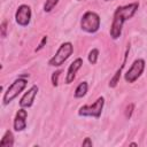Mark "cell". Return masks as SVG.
I'll list each match as a JSON object with an SVG mask.
<instances>
[{
	"label": "cell",
	"mask_w": 147,
	"mask_h": 147,
	"mask_svg": "<svg viewBox=\"0 0 147 147\" xmlns=\"http://www.w3.org/2000/svg\"><path fill=\"white\" fill-rule=\"evenodd\" d=\"M138 8H139V2H131L129 5L118 6L115 9L114 16H113V23H111L110 31H109L111 39L116 40L121 37L124 23L134 16Z\"/></svg>",
	"instance_id": "6da1fadb"
},
{
	"label": "cell",
	"mask_w": 147,
	"mask_h": 147,
	"mask_svg": "<svg viewBox=\"0 0 147 147\" xmlns=\"http://www.w3.org/2000/svg\"><path fill=\"white\" fill-rule=\"evenodd\" d=\"M26 84H28V79L24 78V77H18L16 78L9 86L8 88L6 90V92L3 93V96H2V103L6 106V105H9L14 99H16L21 92H23V90L26 87Z\"/></svg>",
	"instance_id": "7a4b0ae2"
},
{
	"label": "cell",
	"mask_w": 147,
	"mask_h": 147,
	"mask_svg": "<svg viewBox=\"0 0 147 147\" xmlns=\"http://www.w3.org/2000/svg\"><path fill=\"white\" fill-rule=\"evenodd\" d=\"M74 53V45L70 41L62 42L57 48L56 53L48 60V65L51 67H61Z\"/></svg>",
	"instance_id": "3957f363"
},
{
	"label": "cell",
	"mask_w": 147,
	"mask_h": 147,
	"mask_svg": "<svg viewBox=\"0 0 147 147\" xmlns=\"http://www.w3.org/2000/svg\"><path fill=\"white\" fill-rule=\"evenodd\" d=\"M100 16L92 10H87L80 20V28L83 31L87 32V33H95L98 32V30L100 29Z\"/></svg>",
	"instance_id": "277c9868"
},
{
	"label": "cell",
	"mask_w": 147,
	"mask_h": 147,
	"mask_svg": "<svg viewBox=\"0 0 147 147\" xmlns=\"http://www.w3.org/2000/svg\"><path fill=\"white\" fill-rule=\"evenodd\" d=\"M103 106H105V98L103 96H99L94 103L92 105H84L78 109V115L83 116V117H94V118H99L102 114L103 110Z\"/></svg>",
	"instance_id": "5b68a950"
},
{
	"label": "cell",
	"mask_w": 147,
	"mask_h": 147,
	"mask_svg": "<svg viewBox=\"0 0 147 147\" xmlns=\"http://www.w3.org/2000/svg\"><path fill=\"white\" fill-rule=\"evenodd\" d=\"M146 67V62L144 59H137L133 61V63L131 64V67L129 68V70L124 74V79L126 83H134L144 72Z\"/></svg>",
	"instance_id": "8992f818"
},
{
	"label": "cell",
	"mask_w": 147,
	"mask_h": 147,
	"mask_svg": "<svg viewBox=\"0 0 147 147\" xmlns=\"http://www.w3.org/2000/svg\"><path fill=\"white\" fill-rule=\"evenodd\" d=\"M31 16H32V11L30 6L21 5L18 6L15 13V21L20 26H28L31 22Z\"/></svg>",
	"instance_id": "52a82bcc"
},
{
	"label": "cell",
	"mask_w": 147,
	"mask_h": 147,
	"mask_svg": "<svg viewBox=\"0 0 147 147\" xmlns=\"http://www.w3.org/2000/svg\"><path fill=\"white\" fill-rule=\"evenodd\" d=\"M26 118H28V111L25 110V108L21 107L15 114L13 121V127L16 132H21L26 129Z\"/></svg>",
	"instance_id": "ba28073f"
},
{
	"label": "cell",
	"mask_w": 147,
	"mask_h": 147,
	"mask_svg": "<svg viewBox=\"0 0 147 147\" xmlns=\"http://www.w3.org/2000/svg\"><path fill=\"white\" fill-rule=\"evenodd\" d=\"M38 91H39V87H38L37 85H32V86L23 94V96L21 98V100H20V106H21L22 108H30V107L33 105V101H34V98H36Z\"/></svg>",
	"instance_id": "9c48e42d"
},
{
	"label": "cell",
	"mask_w": 147,
	"mask_h": 147,
	"mask_svg": "<svg viewBox=\"0 0 147 147\" xmlns=\"http://www.w3.org/2000/svg\"><path fill=\"white\" fill-rule=\"evenodd\" d=\"M82 65H83V59L82 57H77L76 60H74V62H71V64L69 65V68L67 70L65 84H71L74 82V79L76 78L77 71L82 68Z\"/></svg>",
	"instance_id": "30bf717a"
},
{
	"label": "cell",
	"mask_w": 147,
	"mask_h": 147,
	"mask_svg": "<svg viewBox=\"0 0 147 147\" xmlns=\"http://www.w3.org/2000/svg\"><path fill=\"white\" fill-rule=\"evenodd\" d=\"M129 51H130V45H127V48H126V51H125L123 63H122V64H121V67L117 69V71L115 72V75L113 76V78L110 79V82H109V84H108V85H109V87H111V88H115V87L117 86V84L119 83V78H121V75H122V70H123V68L125 67V63H126V59H127Z\"/></svg>",
	"instance_id": "8fae6325"
},
{
	"label": "cell",
	"mask_w": 147,
	"mask_h": 147,
	"mask_svg": "<svg viewBox=\"0 0 147 147\" xmlns=\"http://www.w3.org/2000/svg\"><path fill=\"white\" fill-rule=\"evenodd\" d=\"M14 146V134L10 130H7L0 140V147H13Z\"/></svg>",
	"instance_id": "7c38bea8"
},
{
	"label": "cell",
	"mask_w": 147,
	"mask_h": 147,
	"mask_svg": "<svg viewBox=\"0 0 147 147\" xmlns=\"http://www.w3.org/2000/svg\"><path fill=\"white\" fill-rule=\"evenodd\" d=\"M87 88H88L87 82H80V83L78 84V86L76 87V90H75V93H74L75 98L79 99V98L85 96L86 93H87Z\"/></svg>",
	"instance_id": "4fadbf2b"
},
{
	"label": "cell",
	"mask_w": 147,
	"mask_h": 147,
	"mask_svg": "<svg viewBox=\"0 0 147 147\" xmlns=\"http://www.w3.org/2000/svg\"><path fill=\"white\" fill-rule=\"evenodd\" d=\"M99 59V49L98 48H92L88 53V62L91 64H95Z\"/></svg>",
	"instance_id": "5bb4252c"
},
{
	"label": "cell",
	"mask_w": 147,
	"mask_h": 147,
	"mask_svg": "<svg viewBox=\"0 0 147 147\" xmlns=\"http://www.w3.org/2000/svg\"><path fill=\"white\" fill-rule=\"evenodd\" d=\"M59 3V0H46V2L44 3V11L45 13H49L52 11V9Z\"/></svg>",
	"instance_id": "9a60e30c"
},
{
	"label": "cell",
	"mask_w": 147,
	"mask_h": 147,
	"mask_svg": "<svg viewBox=\"0 0 147 147\" xmlns=\"http://www.w3.org/2000/svg\"><path fill=\"white\" fill-rule=\"evenodd\" d=\"M61 72H62V70H56V71H54V72L52 74L51 80H52V85H53L54 87H56V86L59 85V77H60Z\"/></svg>",
	"instance_id": "2e32d148"
},
{
	"label": "cell",
	"mask_w": 147,
	"mask_h": 147,
	"mask_svg": "<svg viewBox=\"0 0 147 147\" xmlns=\"http://www.w3.org/2000/svg\"><path fill=\"white\" fill-rule=\"evenodd\" d=\"M133 110H134V103H129V105L126 106V108H125V111H124L125 117H126L127 119H130V118H131Z\"/></svg>",
	"instance_id": "e0dca14e"
},
{
	"label": "cell",
	"mask_w": 147,
	"mask_h": 147,
	"mask_svg": "<svg viewBox=\"0 0 147 147\" xmlns=\"http://www.w3.org/2000/svg\"><path fill=\"white\" fill-rule=\"evenodd\" d=\"M47 40H48V37L47 36H44L42 37V39H41V41L39 42V45H38V47L34 49V52H39L40 49H42L44 47H45V45H46V42H47Z\"/></svg>",
	"instance_id": "ac0fdd59"
},
{
	"label": "cell",
	"mask_w": 147,
	"mask_h": 147,
	"mask_svg": "<svg viewBox=\"0 0 147 147\" xmlns=\"http://www.w3.org/2000/svg\"><path fill=\"white\" fill-rule=\"evenodd\" d=\"M7 36V21L3 20L1 23V37L5 38Z\"/></svg>",
	"instance_id": "d6986e66"
},
{
	"label": "cell",
	"mask_w": 147,
	"mask_h": 147,
	"mask_svg": "<svg viewBox=\"0 0 147 147\" xmlns=\"http://www.w3.org/2000/svg\"><path fill=\"white\" fill-rule=\"evenodd\" d=\"M82 146H83V147H86V146H87V147H92V146H93V142H92L91 138H90V137L85 138L84 141L82 142Z\"/></svg>",
	"instance_id": "ffe728a7"
},
{
	"label": "cell",
	"mask_w": 147,
	"mask_h": 147,
	"mask_svg": "<svg viewBox=\"0 0 147 147\" xmlns=\"http://www.w3.org/2000/svg\"><path fill=\"white\" fill-rule=\"evenodd\" d=\"M130 146H138V145H137L136 142H131V144H130Z\"/></svg>",
	"instance_id": "44dd1931"
},
{
	"label": "cell",
	"mask_w": 147,
	"mask_h": 147,
	"mask_svg": "<svg viewBox=\"0 0 147 147\" xmlns=\"http://www.w3.org/2000/svg\"><path fill=\"white\" fill-rule=\"evenodd\" d=\"M105 1H110V0H105Z\"/></svg>",
	"instance_id": "7402d4cb"
}]
</instances>
